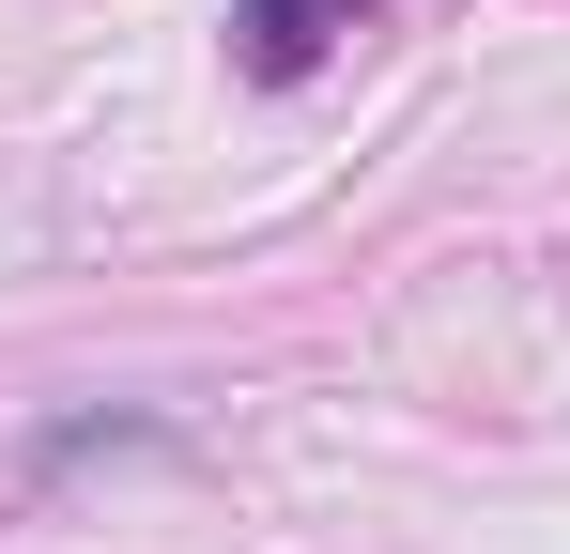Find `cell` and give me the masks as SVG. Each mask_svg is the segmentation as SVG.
<instances>
[{
    "instance_id": "1",
    "label": "cell",
    "mask_w": 570,
    "mask_h": 554,
    "mask_svg": "<svg viewBox=\"0 0 570 554\" xmlns=\"http://www.w3.org/2000/svg\"><path fill=\"white\" fill-rule=\"evenodd\" d=\"M232 47H247V78H308L324 62V0H247Z\"/></svg>"
}]
</instances>
